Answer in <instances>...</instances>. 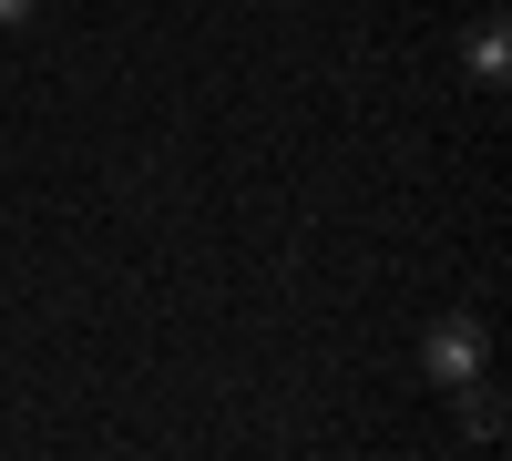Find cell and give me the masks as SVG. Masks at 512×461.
<instances>
[{"instance_id": "cell-2", "label": "cell", "mask_w": 512, "mask_h": 461, "mask_svg": "<svg viewBox=\"0 0 512 461\" xmlns=\"http://www.w3.org/2000/svg\"><path fill=\"white\" fill-rule=\"evenodd\" d=\"M461 62H472V82H502V72H512V31H502V11H482V21H472Z\"/></svg>"}, {"instance_id": "cell-1", "label": "cell", "mask_w": 512, "mask_h": 461, "mask_svg": "<svg viewBox=\"0 0 512 461\" xmlns=\"http://www.w3.org/2000/svg\"><path fill=\"white\" fill-rule=\"evenodd\" d=\"M420 369H431L441 390H461L472 369H492V339H482V318H431V328H420Z\"/></svg>"}, {"instance_id": "cell-4", "label": "cell", "mask_w": 512, "mask_h": 461, "mask_svg": "<svg viewBox=\"0 0 512 461\" xmlns=\"http://www.w3.org/2000/svg\"><path fill=\"white\" fill-rule=\"evenodd\" d=\"M31 11H41V0H0V31H21V21H31Z\"/></svg>"}, {"instance_id": "cell-3", "label": "cell", "mask_w": 512, "mask_h": 461, "mask_svg": "<svg viewBox=\"0 0 512 461\" xmlns=\"http://www.w3.org/2000/svg\"><path fill=\"white\" fill-rule=\"evenodd\" d=\"M461 421H472V441L502 431V390H492V369H472V380H461Z\"/></svg>"}]
</instances>
